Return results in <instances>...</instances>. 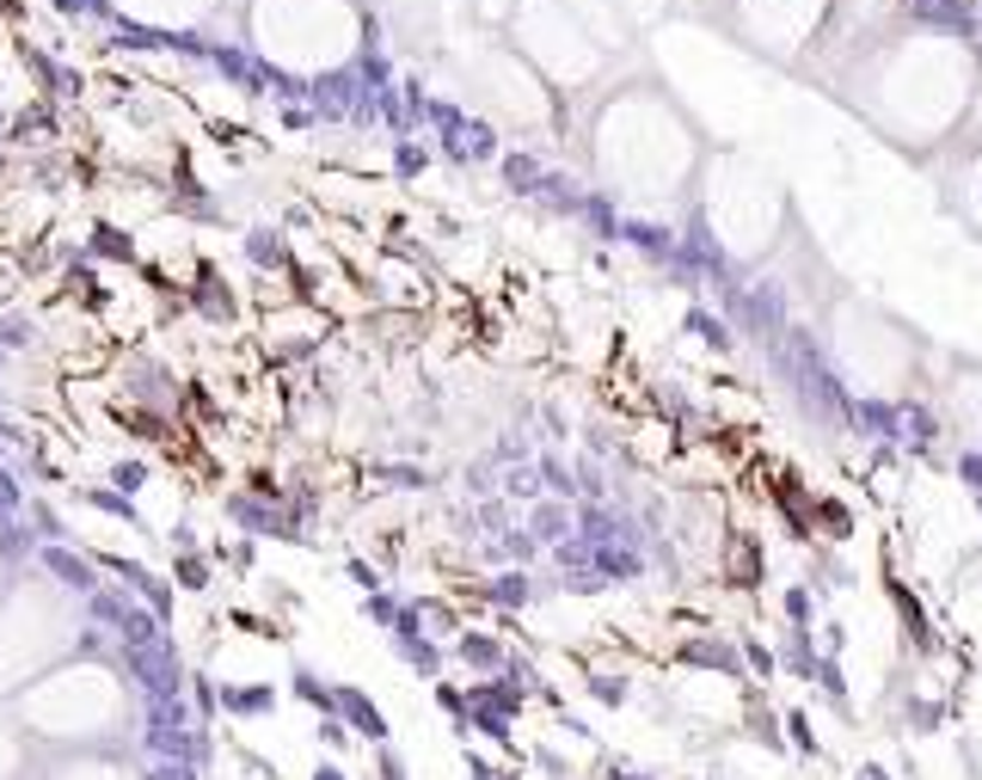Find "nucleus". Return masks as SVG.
Here are the masks:
<instances>
[{
	"instance_id": "423d86ee",
	"label": "nucleus",
	"mask_w": 982,
	"mask_h": 780,
	"mask_svg": "<svg viewBox=\"0 0 982 780\" xmlns=\"http://www.w3.org/2000/svg\"><path fill=\"white\" fill-rule=\"evenodd\" d=\"M282 707L277 682H221V719H270Z\"/></svg>"
},
{
	"instance_id": "cd10ccee",
	"label": "nucleus",
	"mask_w": 982,
	"mask_h": 780,
	"mask_svg": "<svg viewBox=\"0 0 982 780\" xmlns=\"http://www.w3.org/2000/svg\"><path fill=\"white\" fill-rule=\"evenodd\" d=\"M344 577H350L362 596H369V590H388V584H381V572H374L369 560H344Z\"/></svg>"
},
{
	"instance_id": "39448f33",
	"label": "nucleus",
	"mask_w": 982,
	"mask_h": 780,
	"mask_svg": "<svg viewBox=\"0 0 982 780\" xmlns=\"http://www.w3.org/2000/svg\"><path fill=\"white\" fill-rule=\"evenodd\" d=\"M675 664H694V670H718V676H731V682H749V670H743V652L737 645H725V640H682L675 645Z\"/></svg>"
},
{
	"instance_id": "a878e982",
	"label": "nucleus",
	"mask_w": 982,
	"mask_h": 780,
	"mask_svg": "<svg viewBox=\"0 0 982 780\" xmlns=\"http://www.w3.org/2000/svg\"><path fill=\"white\" fill-rule=\"evenodd\" d=\"M86 504H93V511H105V516H124V523H136V504H129L124 492H99V485H93V492H86Z\"/></svg>"
},
{
	"instance_id": "20e7f679",
	"label": "nucleus",
	"mask_w": 982,
	"mask_h": 780,
	"mask_svg": "<svg viewBox=\"0 0 982 780\" xmlns=\"http://www.w3.org/2000/svg\"><path fill=\"white\" fill-rule=\"evenodd\" d=\"M449 657L461 664V670L473 676H504V664H510V652H504L498 633H480V627H461L449 640Z\"/></svg>"
},
{
	"instance_id": "5701e85b",
	"label": "nucleus",
	"mask_w": 982,
	"mask_h": 780,
	"mask_svg": "<svg viewBox=\"0 0 982 780\" xmlns=\"http://www.w3.org/2000/svg\"><path fill=\"white\" fill-rule=\"evenodd\" d=\"M136 780H209L197 762H141Z\"/></svg>"
},
{
	"instance_id": "7ed1b4c3",
	"label": "nucleus",
	"mask_w": 982,
	"mask_h": 780,
	"mask_svg": "<svg viewBox=\"0 0 982 780\" xmlns=\"http://www.w3.org/2000/svg\"><path fill=\"white\" fill-rule=\"evenodd\" d=\"M338 719L350 725V737H362V744H393V725H388V713H381V701H374L369 688H357V682H338Z\"/></svg>"
},
{
	"instance_id": "4c0bfd02",
	"label": "nucleus",
	"mask_w": 982,
	"mask_h": 780,
	"mask_svg": "<svg viewBox=\"0 0 982 780\" xmlns=\"http://www.w3.org/2000/svg\"><path fill=\"white\" fill-rule=\"evenodd\" d=\"M504 780H522V762H510V775H504Z\"/></svg>"
},
{
	"instance_id": "1a4fd4ad",
	"label": "nucleus",
	"mask_w": 982,
	"mask_h": 780,
	"mask_svg": "<svg viewBox=\"0 0 982 780\" xmlns=\"http://www.w3.org/2000/svg\"><path fill=\"white\" fill-rule=\"evenodd\" d=\"M190 308L204 313V320H234V296H228V283L216 277V265H197V283H190Z\"/></svg>"
},
{
	"instance_id": "dca6fc26",
	"label": "nucleus",
	"mask_w": 982,
	"mask_h": 780,
	"mask_svg": "<svg viewBox=\"0 0 982 780\" xmlns=\"http://www.w3.org/2000/svg\"><path fill=\"white\" fill-rule=\"evenodd\" d=\"M209 577H216V572H209V560H204V553H190V547L172 560V590H209Z\"/></svg>"
},
{
	"instance_id": "6e6552de",
	"label": "nucleus",
	"mask_w": 982,
	"mask_h": 780,
	"mask_svg": "<svg viewBox=\"0 0 982 780\" xmlns=\"http://www.w3.org/2000/svg\"><path fill=\"white\" fill-rule=\"evenodd\" d=\"M289 695H296L301 707H313L320 719L338 713V682H326V676L313 670V664H296V670H289Z\"/></svg>"
},
{
	"instance_id": "58836bf2",
	"label": "nucleus",
	"mask_w": 982,
	"mask_h": 780,
	"mask_svg": "<svg viewBox=\"0 0 982 780\" xmlns=\"http://www.w3.org/2000/svg\"><path fill=\"white\" fill-rule=\"evenodd\" d=\"M706 780H725V775H706Z\"/></svg>"
},
{
	"instance_id": "4be33fe9",
	"label": "nucleus",
	"mask_w": 982,
	"mask_h": 780,
	"mask_svg": "<svg viewBox=\"0 0 982 780\" xmlns=\"http://www.w3.org/2000/svg\"><path fill=\"white\" fill-rule=\"evenodd\" d=\"M737 652H743V670H749V676H762V682H767V676L779 670V657L767 652L762 640H737Z\"/></svg>"
},
{
	"instance_id": "f704fd0d",
	"label": "nucleus",
	"mask_w": 982,
	"mask_h": 780,
	"mask_svg": "<svg viewBox=\"0 0 982 780\" xmlns=\"http://www.w3.org/2000/svg\"><path fill=\"white\" fill-rule=\"evenodd\" d=\"M854 780H897V775H890L885 762H859V768H854Z\"/></svg>"
},
{
	"instance_id": "b1692460",
	"label": "nucleus",
	"mask_w": 982,
	"mask_h": 780,
	"mask_svg": "<svg viewBox=\"0 0 982 780\" xmlns=\"http://www.w3.org/2000/svg\"><path fill=\"white\" fill-rule=\"evenodd\" d=\"M374 780H412L406 756H400V744H374Z\"/></svg>"
},
{
	"instance_id": "f03ea898",
	"label": "nucleus",
	"mask_w": 982,
	"mask_h": 780,
	"mask_svg": "<svg viewBox=\"0 0 982 780\" xmlns=\"http://www.w3.org/2000/svg\"><path fill=\"white\" fill-rule=\"evenodd\" d=\"M388 645H393V657L406 664V670H418L424 682H437L442 676V664H449V652H442V640H430L418 627V615L412 609H400V621L388 627Z\"/></svg>"
},
{
	"instance_id": "aec40b11",
	"label": "nucleus",
	"mask_w": 982,
	"mask_h": 780,
	"mask_svg": "<svg viewBox=\"0 0 982 780\" xmlns=\"http://www.w3.org/2000/svg\"><path fill=\"white\" fill-rule=\"evenodd\" d=\"M529 762H534V768H541V775H546V780H577V768H571V756H559V749H553V744H534V749H529Z\"/></svg>"
},
{
	"instance_id": "c756f323",
	"label": "nucleus",
	"mask_w": 982,
	"mask_h": 780,
	"mask_svg": "<svg viewBox=\"0 0 982 780\" xmlns=\"http://www.w3.org/2000/svg\"><path fill=\"white\" fill-rule=\"evenodd\" d=\"M240 768H246V775H258V780H282L277 762H270V756H258V749H246V744H240Z\"/></svg>"
},
{
	"instance_id": "c85d7f7f",
	"label": "nucleus",
	"mask_w": 982,
	"mask_h": 780,
	"mask_svg": "<svg viewBox=\"0 0 982 780\" xmlns=\"http://www.w3.org/2000/svg\"><path fill=\"white\" fill-rule=\"evenodd\" d=\"M216 553H221V560H228V565H234V572H252V565H258V553H252V541H221Z\"/></svg>"
},
{
	"instance_id": "bb28decb",
	"label": "nucleus",
	"mask_w": 982,
	"mask_h": 780,
	"mask_svg": "<svg viewBox=\"0 0 982 780\" xmlns=\"http://www.w3.org/2000/svg\"><path fill=\"white\" fill-rule=\"evenodd\" d=\"M111 485H117V492H141V485H148V468H141V461H117V468H111Z\"/></svg>"
},
{
	"instance_id": "a211bd4d",
	"label": "nucleus",
	"mask_w": 982,
	"mask_h": 780,
	"mask_svg": "<svg viewBox=\"0 0 982 780\" xmlns=\"http://www.w3.org/2000/svg\"><path fill=\"white\" fill-rule=\"evenodd\" d=\"M93 252L99 259H117V265H136V240H129L124 228H111V221L93 228Z\"/></svg>"
},
{
	"instance_id": "9d476101",
	"label": "nucleus",
	"mask_w": 982,
	"mask_h": 780,
	"mask_svg": "<svg viewBox=\"0 0 982 780\" xmlns=\"http://www.w3.org/2000/svg\"><path fill=\"white\" fill-rule=\"evenodd\" d=\"M485 603H492L498 615L529 609V603H534V577H529V572H498L492 584H485Z\"/></svg>"
},
{
	"instance_id": "4468645a",
	"label": "nucleus",
	"mask_w": 982,
	"mask_h": 780,
	"mask_svg": "<svg viewBox=\"0 0 982 780\" xmlns=\"http://www.w3.org/2000/svg\"><path fill=\"white\" fill-rule=\"evenodd\" d=\"M529 535H534V541H553V547H559V541H571V511H565V504H553V498H546V504H534Z\"/></svg>"
},
{
	"instance_id": "f8f14e48",
	"label": "nucleus",
	"mask_w": 982,
	"mask_h": 780,
	"mask_svg": "<svg viewBox=\"0 0 982 780\" xmlns=\"http://www.w3.org/2000/svg\"><path fill=\"white\" fill-rule=\"evenodd\" d=\"M584 695H590L596 707H614V713H621V707L633 701V676H621V670H590V676H584Z\"/></svg>"
},
{
	"instance_id": "2f4dec72",
	"label": "nucleus",
	"mask_w": 982,
	"mask_h": 780,
	"mask_svg": "<svg viewBox=\"0 0 982 780\" xmlns=\"http://www.w3.org/2000/svg\"><path fill=\"white\" fill-rule=\"evenodd\" d=\"M381 480H388V485H400V492H418V485H424V473H418V468H381Z\"/></svg>"
},
{
	"instance_id": "ea45409f",
	"label": "nucleus",
	"mask_w": 982,
	"mask_h": 780,
	"mask_svg": "<svg viewBox=\"0 0 982 780\" xmlns=\"http://www.w3.org/2000/svg\"><path fill=\"white\" fill-rule=\"evenodd\" d=\"M903 780H915V775H903Z\"/></svg>"
},
{
	"instance_id": "c9c22d12",
	"label": "nucleus",
	"mask_w": 982,
	"mask_h": 780,
	"mask_svg": "<svg viewBox=\"0 0 982 780\" xmlns=\"http://www.w3.org/2000/svg\"><path fill=\"white\" fill-rule=\"evenodd\" d=\"M424 167V148H400V172H418Z\"/></svg>"
},
{
	"instance_id": "9b49d317",
	"label": "nucleus",
	"mask_w": 982,
	"mask_h": 780,
	"mask_svg": "<svg viewBox=\"0 0 982 780\" xmlns=\"http://www.w3.org/2000/svg\"><path fill=\"white\" fill-rule=\"evenodd\" d=\"M246 259L258 271H289V259H296V252H289V240L277 234V228H252L246 234Z\"/></svg>"
},
{
	"instance_id": "6ab92c4d",
	"label": "nucleus",
	"mask_w": 982,
	"mask_h": 780,
	"mask_svg": "<svg viewBox=\"0 0 982 780\" xmlns=\"http://www.w3.org/2000/svg\"><path fill=\"white\" fill-rule=\"evenodd\" d=\"M400 609H406V603H400L393 590H369V596H362V621H369V627H381V633H388V627L400 621Z\"/></svg>"
},
{
	"instance_id": "2eb2a0df",
	"label": "nucleus",
	"mask_w": 982,
	"mask_h": 780,
	"mask_svg": "<svg viewBox=\"0 0 982 780\" xmlns=\"http://www.w3.org/2000/svg\"><path fill=\"white\" fill-rule=\"evenodd\" d=\"M185 701L197 707V719H204V725H216L221 719V682L209 670H190L185 676Z\"/></svg>"
},
{
	"instance_id": "393cba45",
	"label": "nucleus",
	"mask_w": 982,
	"mask_h": 780,
	"mask_svg": "<svg viewBox=\"0 0 982 780\" xmlns=\"http://www.w3.org/2000/svg\"><path fill=\"white\" fill-rule=\"evenodd\" d=\"M602 780H663V775L633 762V756H602Z\"/></svg>"
},
{
	"instance_id": "0eeeda50",
	"label": "nucleus",
	"mask_w": 982,
	"mask_h": 780,
	"mask_svg": "<svg viewBox=\"0 0 982 780\" xmlns=\"http://www.w3.org/2000/svg\"><path fill=\"white\" fill-rule=\"evenodd\" d=\"M37 560H44V572L56 577L62 590H74V596H93V584H99V565L86 560V553H74V547H62V541H49L44 553H37Z\"/></svg>"
},
{
	"instance_id": "f257e3e1",
	"label": "nucleus",
	"mask_w": 982,
	"mask_h": 780,
	"mask_svg": "<svg viewBox=\"0 0 982 780\" xmlns=\"http://www.w3.org/2000/svg\"><path fill=\"white\" fill-rule=\"evenodd\" d=\"M185 657L178 645L160 633L148 645H124V682L136 688V701H166V695H185Z\"/></svg>"
},
{
	"instance_id": "f3484780",
	"label": "nucleus",
	"mask_w": 982,
	"mask_h": 780,
	"mask_svg": "<svg viewBox=\"0 0 982 780\" xmlns=\"http://www.w3.org/2000/svg\"><path fill=\"white\" fill-rule=\"evenodd\" d=\"M430 695H437V713H449L454 737H467V688H461V682H442V676H437V688H430Z\"/></svg>"
},
{
	"instance_id": "473e14b6",
	"label": "nucleus",
	"mask_w": 982,
	"mask_h": 780,
	"mask_svg": "<svg viewBox=\"0 0 982 780\" xmlns=\"http://www.w3.org/2000/svg\"><path fill=\"white\" fill-rule=\"evenodd\" d=\"M688 326L701 332L706 344H731V339H725V326H718V320H706V313H688Z\"/></svg>"
},
{
	"instance_id": "7c9ffc66",
	"label": "nucleus",
	"mask_w": 982,
	"mask_h": 780,
	"mask_svg": "<svg viewBox=\"0 0 982 780\" xmlns=\"http://www.w3.org/2000/svg\"><path fill=\"white\" fill-rule=\"evenodd\" d=\"M786 621H793V627L811 621V590H786Z\"/></svg>"
},
{
	"instance_id": "412c9836",
	"label": "nucleus",
	"mask_w": 982,
	"mask_h": 780,
	"mask_svg": "<svg viewBox=\"0 0 982 780\" xmlns=\"http://www.w3.org/2000/svg\"><path fill=\"white\" fill-rule=\"evenodd\" d=\"M313 737H320V749H326V756H344V749H350V725H344L338 713L320 719V725H313Z\"/></svg>"
},
{
	"instance_id": "72a5a7b5",
	"label": "nucleus",
	"mask_w": 982,
	"mask_h": 780,
	"mask_svg": "<svg viewBox=\"0 0 982 780\" xmlns=\"http://www.w3.org/2000/svg\"><path fill=\"white\" fill-rule=\"evenodd\" d=\"M308 780H350V768L338 762V756H326V762H313V775Z\"/></svg>"
},
{
	"instance_id": "ddd939ff",
	"label": "nucleus",
	"mask_w": 982,
	"mask_h": 780,
	"mask_svg": "<svg viewBox=\"0 0 982 780\" xmlns=\"http://www.w3.org/2000/svg\"><path fill=\"white\" fill-rule=\"evenodd\" d=\"M779 725H786V749H793L798 762H823V737L811 732V713H805V707H793Z\"/></svg>"
},
{
	"instance_id": "e433bc0d",
	"label": "nucleus",
	"mask_w": 982,
	"mask_h": 780,
	"mask_svg": "<svg viewBox=\"0 0 982 780\" xmlns=\"http://www.w3.org/2000/svg\"><path fill=\"white\" fill-rule=\"evenodd\" d=\"M7 449H13V424L0 418V455H7Z\"/></svg>"
}]
</instances>
